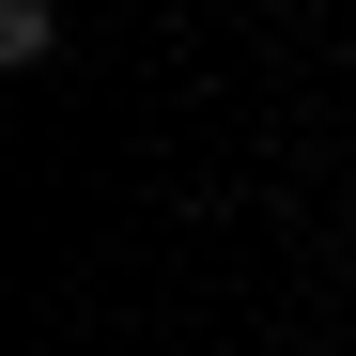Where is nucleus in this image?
<instances>
[{"label":"nucleus","mask_w":356,"mask_h":356,"mask_svg":"<svg viewBox=\"0 0 356 356\" xmlns=\"http://www.w3.org/2000/svg\"><path fill=\"white\" fill-rule=\"evenodd\" d=\"M47 47H63V0H0V63H16V78H31V63H47Z\"/></svg>","instance_id":"nucleus-1"}]
</instances>
